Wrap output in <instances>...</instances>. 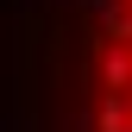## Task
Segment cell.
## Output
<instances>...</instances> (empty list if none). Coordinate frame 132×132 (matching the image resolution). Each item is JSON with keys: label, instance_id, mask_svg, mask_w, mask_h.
<instances>
[{"label": "cell", "instance_id": "cell-1", "mask_svg": "<svg viewBox=\"0 0 132 132\" xmlns=\"http://www.w3.org/2000/svg\"><path fill=\"white\" fill-rule=\"evenodd\" d=\"M69 132H132V0H88Z\"/></svg>", "mask_w": 132, "mask_h": 132}]
</instances>
